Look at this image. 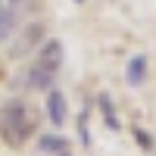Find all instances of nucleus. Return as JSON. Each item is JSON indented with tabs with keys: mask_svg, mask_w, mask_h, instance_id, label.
<instances>
[{
	"mask_svg": "<svg viewBox=\"0 0 156 156\" xmlns=\"http://www.w3.org/2000/svg\"><path fill=\"white\" fill-rule=\"evenodd\" d=\"M34 134V119L31 109L22 100H9L0 109V137L6 147H25V140Z\"/></svg>",
	"mask_w": 156,
	"mask_h": 156,
	"instance_id": "obj_1",
	"label": "nucleus"
},
{
	"mask_svg": "<svg viewBox=\"0 0 156 156\" xmlns=\"http://www.w3.org/2000/svg\"><path fill=\"white\" fill-rule=\"evenodd\" d=\"M16 22H19V3L9 0V3H0V41L16 31Z\"/></svg>",
	"mask_w": 156,
	"mask_h": 156,
	"instance_id": "obj_5",
	"label": "nucleus"
},
{
	"mask_svg": "<svg viewBox=\"0 0 156 156\" xmlns=\"http://www.w3.org/2000/svg\"><path fill=\"white\" fill-rule=\"evenodd\" d=\"M62 150H69V137H62V134H56V131H47V134H41L37 137V153H62Z\"/></svg>",
	"mask_w": 156,
	"mask_h": 156,
	"instance_id": "obj_8",
	"label": "nucleus"
},
{
	"mask_svg": "<svg viewBox=\"0 0 156 156\" xmlns=\"http://www.w3.org/2000/svg\"><path fill=\"white\" fill-rule=\"evenodd\" d=\"M97 103H100V112H103V119H106L109 131H122V128H119V119H115V112H112L109 97H106V94H100V97H97Z\"/></svg>",
	"mask_w": 156,
	"mask_h": 156,
	"instance_id": "obj_9",
	"label": "nucleus"
},
{
	"mask_svg": "<svg viewBox=\"0 0 156 156\" xmlns=\"http://www.w3.org/2000/svg\"><path fill=\"white\" fill-rule=\"evenodd\" d=\"M50 84H53V72H47L41 66H31L25 72V87L28 90H50Z\"/></svg>",
	"mask_w": 156,
	"mask_h": 156,
	"instance_id": "obj_7",
	"label": "nucleus"
},
{
	"mask_svg": "<svg viewBox=\"0 0 156 156\" xmlns=\"http://www.w3.org/2000/svg\"><path fill=\"white\" fill-rule=\"evenodd\" d=\"M87 112H81V115H78V131H81V140H84V144H90V137H87Z\"/></svg>",
	"mask_w": 156,
	"mask_h": 156,
	"instance_id": "obj_11",
	"label": "nucleus"
},
{
	"mask_svg": "<svg viewBox=\"0 0 156 156\" xmlns=\"http://www.w3.org/2000/svg\"><path fill=\"white\" fill-rule=\"evenodd\" d=\"M47 115H50V125L53 128H62L66 125V97H62V90H47Z\"/></svg>",
	"mask_w": 156,
	"mask_h": 156,
	"instance_id": "obj_4",
	"label": "nucleus"
},
{
	"mask_svg": "<svg viewBox=\"0 0 156 156\" xmlns=\"http://www.w3.org/2000/svg\"><path fill=\"white\" fill-rule=\"evenodd\" d=\"M62 59H66V50H62V41H56V37H50V41H41V47H37V59L34 66H41L47 72H59Z\"/></svg>",
	"mask_w": 156,
	"mask_h": 156,
	"instance_id": "obj_2",
	"label": "nucleus"
},
{
	"mask_svg": "<svg viewBox=\"0 0 156 156\" xmlns=\"http://www.w3.org/2000/svg\"><path fill=\"white\" fill-rule=\"evenodd\" d=\"M134 137H137V144L144 147V150H153V137H147L144 131H140V128H134Z\"/></svg>",
	"mask_w": 156,
	"mask_h": 156,
	"instance_id": "obj_10",
	"label": "nucleus"
},
{
	"mask_svg": "<svg viewBox=\"0 0 156 156\" xmlns=\"http://www.w3.org/2000/svg\"><path fill=\"white\" fill-rule=\"evenodd\" d=\"M41 37H44V25H37V22L28 25V28H25V31L16 37V44L9 47V56H16V59H19V56H25V53H31V50L41 44Z\"/></svg>",
	"mask_w": 156,
	"mask_h": 156,
	"instance_id": "obj_3",
	"label": "nucleus"
},
{
	"mask_svg": "<svg viewBox=\"0 0 156 156\" xmlns=\"http://www.w3.org/2000/svg\"><path fill=\"white\" fill-rule=\"evenodd\" d=\"M125 78H128V84H131V87H140V84H144V78H147V56H144V53H134L131 59H128Z\"/></svg>",
	"mask_w": 156,
	"mask_h": 156,
	"instance_id": "obj_6",
	"label": "nucleus"
},
{
	"mask_svg": "<svg viewBox=\"0 0 156 156\" xmlns=\"http://www.w3.org/2000/svg\"><path fill=\"white\" fill-rule=\"evenodd\" d=\"M75 3H84V0H75Z\"/></svg>",
	"mask_w": 156,
	"mask_h": 156,
	"instance_id": "obj_13",
	"label": "nucleus"
},
{
	"mask_svg": "<svg viewBox=\"0 0 156 156\" xmlns=\"http://www.w3.org/2000/svg\"><path fill=\"white\" fill-rule=\"evenodd\" d=\"M56 156H72V153H69V150H62V153H56Z\"/></svg>",
	"mask_w": 156,
	"mask_h": 156,
	"instance_id": "obj_12",
	"label": "nucleus"
}]
</instances>
